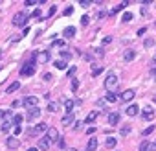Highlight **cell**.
I'll return each mask as SVG.
<instances>
[{"label":"cell","mask_w":156,"mask_h":151,"mask_svg":"<svg viewBox=\"0 0 156 151\" xmlns=\"http://www.w3.org/2000/svg\"><path fill=\"white\" fill-rule=\"evenodd\" d=\"M35 74V59H29L28 63L22 65L20 68V76H24V78H28V76H33Z\"/></svg>","instance_id":"6da1fadb"},{"label":"cell","mask_w":156,"mask_h":151,"mask_svg":"<svg viewBox=\"0 0 156 151\" xmlns=\"http://www.w3.org/2000/svg\"><path fill=\"white\" fill-rule=\"evenodd\" d=\"M116 87H118V78H116V74H108L107 79H105V89H107V92H114Z\"/></svg>","instance_id":"7a4b0ae2"},{"label":"cell","mask_w":156,"mask_h":151,"mask_svg":"<svg viewBox=\"0 0 156 151\" xmlns=\"http://www.w3.org/2000/svg\"><path fill=\"white\" fill-rule=\"evenodd\" d=\"M26 22H28V15L26 13H22V11L15 13V17H13V24H15V26L22 28V26H26Z\"/></svg>","instance_id":"3957f363"},{"label":"cell","mask_w":156,"mask_h":151,"mask_svg":"<svg viewBox=\"0 0 156 151\" xmlns=\"http://www.w3.org/2000/svg\"><path fill=\"white\" fill-rule=\"evenodd\" d=\"M33 59H35V63L44 65L50 61V52H33Z\"/></svg>","instance_id":"277c9868"},{"label":"cell","mask_w":156,"mask_h":151,"mask_svg":"<svg viewBox=\"0 0 156 151\" xmlns=\"http://www.w3.org/2000/svg\"><path fill=\"white\" fill-rule=\"evenodd\" d=\"M44 131H48V125H46V124H39V125H35L33 129H29L28 135H29V137H37V135L44 133Z\"/></svg>","instance_id":"5b68a950"},{"label":"cell","mask_w":156,"mask_h":151,"mask_svg":"<svg viewBox=\"0 0 156 151\" xmlns=\"http://www.w3.org/2000/svg\"><path fill=\"white\" fill-rule=\"evenodd\" d=\"M37 103H39V98H35V96H28V98H24V102H22V105L28 111L33 109V107H37Z\"/></svg>","instance_id":"8992f818"},{"label":"cell","mask_w":156,"mask_h":151,"mask_svg":"<svg viewBox=\"0 0 156 151\" xmlns=\"http://www.w3.org/2000/svg\"><path fill=\"white\" fill-rule=\"evenodd\" d=\"M39 116H41V109L39 107H33V109H29L28 111V114H26V118H28V122H35Z\"/></svg>","instance_id":"52a82bcc"},{"label":"cell","mask_w":156,"mask_h":151,"mask_svg":"<svg viewBox=\"0 0 156 151\" xmlns=\"http://www.w3.org/2000/svg\"><path fill=\"white\" fill-rule=\"evenodd\" d=\"M48 138H50V142H52V140H59V133H57V129L55 127H48Z\"/></svg>","instance_id":"ba28073f"},{"label":"cell","mask_w":156,"mask_h":151,"mask_svg":"<svg viewBox=\"0 0 156 151\" xmlns=\"http://www.w3.org/2000/svg\"><path fill=\"white\" fill-rule=\"evenodd\" d=\"M6 146H7L9 149H17V148H18V140H17V137H9L7 142H6Z\"/></svg>","instance_id":"9c48e42d"},{"label":"cell","mask_w":156,"mask_h":151,"mask_svg":"<svg viewBox=\"0 0 156 151\" xmlns=\"http://www.w3.org/2000/svg\"><path fill=\"white\" fill-rule=\"evenodd\" d=\"M134 96H136V92H134V90H130V89H129V90H125V92L121 94V100H123V102H130V100H132Z\"/></svg>","instance_id":"30bf717a"},{"label":"cell","mask_w":156,"mask_h":151,"mask_svg":"<svg viewBox=\"0 0 156 151\" xmlns=\"http://www.w3.org/2000/svg\"><path fill=\"white\" fill-rule=\"evenodd\" d=\"M81 102H74V100H66V102H64V109H66V113H74V105H79Z\"/></svg>","instance_id":"8fae6325"},{"label":"cell","mask_w":156,"mask_h":151,"mask_svg":"<svg viewBox=\"0 0 156 151\" xmlns=\"http://www.w3.org/2000/svg\"><path fill=\"white\" fill-rule=\"evenodd\" d=\"M97 116H99V111H92V113H90L88 116L84 118V122H87V124H92V122H95V120H97Z\"/></svg>","instance_id":"7c38bea8"},{"label":"cell","mask_w":156,"mask_h":151,"mask_svg":"<svg viewBox=\"0 0 156 151\" xmlns=\"http://www.w3.org/2000/svg\"><path fill=\"white\" fill-rule=\"evenodd\" d=\"M142 116H143L145 120H154V111L151 109V107H147V109L142 113Z\"/></svg>","instance_id":"4fadbf2b"},{"label":"cell","mask_w":156,"mask_h":151,"mask_svg":"<svg viewBox=\"0 0 156 151\" xmlns=\"http://www.w3.org/2000/svg\"><path fill=\"white\" fill-rule=\"evenodd\" d=\"M39 148H41V149H44V151H46V149L50 148V138H48V137H42L41 140H39Z\"/></svg>","instance_id":"5bb4252c"},{"label":"cell","mask_w":156,"mask_h":151,"mask_svg":"<svg viewBox=\"0 0 156 151\" xmlns=\"http://www.w3.org/2000/svg\"><path fill=\"white\" fill-rule=\"evenodd\" d=\"M11 125H13V120H4V122H2V127H0V131H2V133H7V131L11 129Z\"/></svg>","instance_id":"9a60e30c"},{"label":"cell","mask_w":156,"mask_h":151,"mask_svg":"<svg viewBox=\"0 0 156 151\" xmlns=\"http://www.w3.org/2000/svg\"><path fill=\"white\" fill-rule=\"evenodd\" d=\"M118 122H119V114H118V113H110V114H108V124H110V125H116Z\"/></svg>","instance_id":"2e32d148"},{"label":"cell","mask_w":156,"mask_h":151,"mask_svg":"<svg viewBox=\"0 0 156 151\" xmlns=\"http://www.w3.org/2000/svg\"><path fill=\"white\" fill-rule=\"evenodd\" d=\"M134 57H136L134 50H125V54H123V59H125V61H132Z\"/></svg>","instance_id":"e0dca14e"},{"label":"cell","mask_w":156,"mask_h":151,"mask_svg":"<svg viewBox=\"0 0 156 151\" xmlns=\"http://www.w3.org/2000/svg\"><path fill=\"white\" fill-rule=\"evenodd\" d=\"M63 35H64V37H74V35H75V28L74 26H68V28H64V32H63Z\"/></svg>","instance_id":"ac0fdd59"},{"label":"cell","mask_w":156,"mask_h":151,"mask_svg":"<svg viewBox=\"0 0 156 151\" xmlns=\"http://www.w3.org/2000/svg\"><path fill=\"white\" fill-rule=\"evenodd\" d=\"M72 122H74V113H68L66 116H64V118L61 120V124H63V125H70Z\"/></svg>","instance_id":"d6986e66"},{"label":"cell","mask_w":156,"mask_h":151,"mask_svg":"<svg viewBox=\"0 0 156 151\" xmlns=\"http://www.w3.org/2000/svg\"><path fill=\"white\" fill-rule=\"evenodd\" d=\"M138 111H140L138 105H130V107H127V114H129V116H136Z\"/></svg>","instance_id":"ffe728a7"},{"label":"cell","mask_w":156,"mask_h":151,"mask_svg":"<svg viewBox=\"0 0 156 151\" xmlns=\"http://www.w3.org/2000/svg\"><path fill=\"white\" fill-rule=\"evenodd\" d=\"M127 8V2H121V4H118V6H116L112 11H110V15H116V13H119V11H123V9Z\"/></svg>","instance_id":"44dd1931"},{"label":"cell","mask_w":156,"mask_h":151,"mask_svg":"<svg viewBox=\"0 0 156 151\" xmlns=\"http://www.w3.org/2000/svg\"><path fill=\"white\" fill-rule=\"evenodd\" d=\"M105 100H107L108 103H116V102H118V96H116L114 92H107V94H105Z\"/></svg>","instance_id":"7402d4cb"},{"label":"cell","mask_w":156,"mask_h":151,"mask_svg":"<svg viewBox=\"0 0 156 151\" xmlns=\"http://www.w3.org/2000/svg\"><path fill=\"white\" fill-rule=\"evenodd\" d=\"M95 148H97V140H95V138H90L88 144H87V151H94Z\"/></svg>","instance_id":"603a6c76"},{"label":"cell","mask_w":156,"mask_h":151,"mask_svg":"<svg viewBox=\"0 0 156 151\" xmlns=\"http://www.w3.org/2000/svg\"><path fill=\"white\" fill-rule=\"evenodd\" d=\"M18 89H20V83L15 81V83H11V85L7 87V94H11V92H15V90H18Z\"/></svg>","instance_id":"cb8c5ba5"},{"label":"cell","mask_w":156,"mask_h":151,"mask_svg":"<svg viewBox=\"0 0 156 151\" xmlns=\"http://www.w3.org/2000/svg\"><path fill=\"white\" fill-rule=\"evenodd\" d=\"M55 68H57V70H64V68H66V61H63V59L59 61V59H57V61H55Z\"/></svg>","instance_id":"d4e9b609"},{"label":"cell","mask_w":156,"mask_h":151,"mask_svg":"<svg viewBox=\"0 0 156 151\" xmlns=\"http://www.w3.org/2000/svg\"><path fill=\"white\" fill-rule=\"evenodd\" d=\"M129 133H130V125H123V127L119 129V135H121V137H127Z\"/></svg>","instance_id":"484cf974"},{"label":"cell","mask_w":156,"mask_h":151,"mask_svg":"<svg viewBox=\"0 0 156 151\" xmlns=\"http://www.w3.org/2000/svg\"><path fill=\"white\" fill-rule=\"evenodd\" d=\"M116 144H118V140H116V138H108L107 142H105V146H107V148H110V149L116 148Z\"/></svg>","instance_id":"4316f807"},{"label":"cell","mask_w":156,"mask_h":151,"mask_svg":"<svg viewBox=\"0 0 156 151\" xmlns=\"http://www.w3.org/2000/svg\"><path fill=\"white\" fill-rule=\"evenodd\" d=\"M132 19H134V15L127 11V13H123V19H121V21H123V22H130Z\"/></svg>","instance_id":"83f0119b"},{"label":"cell","mask_w":156,"mask_h":151,"mask_svg":"<svg viewBox=\"0 0 156 151\" xmlns=\"http://www.w3.org/2000/svg\"><path fill=\"white\" fill-rule=\"evenodd\" d=\"M35 4H44V0H39V2H37V0H26V2H24V6H35Z\"/></svg>","instance_id":"f1b7e54d"},{"label":"cell","mask_w":156,"mask_h":151,"mask_svg":"<svg viewBox=\"0 0 156 151\" xmlns=\"http://www.w3.org/2000/svg\"><path fill=\"white\" fill-rule=\"evenodd\" d=\"M149 140H143V142L142 144H140V151H149Z\"/></svg>","instance_id":"f546056e"},{"label":"cell","mask_w":156,"mask_h":151,"mask_svg":"<svg viewBox=\"0 0 156 151\" xmlns=\"http://www.w3.org/2000/svg\"><path fill=\"white\" fill-rule=\"evenodd\" d=\"M13 124L17 125V127L22 124V116H20V114H15V116H13Z\"/></svg>","instance_id":"4dcf8cb0"},{"label":"cell","mask_w":156,"mask_h":151,"mask_svg":"<svg viewBox=\"0 0 156 151\" xmlns=\"http://www.w3.org/2000/svg\"><path fill=\"white\" fill-rule=\"evenodd\" d=\"M101 70H103V67H97V65H94V68H92V76H99V74H101Z\"/></svg>","instance_id":"1f68e13d"},{"label":"cell","mask_w":156,"mask_h":151,"mask_svg":"<svg viewBox=\"0 0 156 151\" xmlns=\"http://www.w3.org/2000/svg\"><path fill=\"white\" fill-rule=\"evenodd\" d=\"M153 131H154V125H149L147 129H143V131H142V135H143V137H147V135H151Z\"/></svg>","instance_id":"d6a6232c"},{"label":"cell","mask_w":156,"mask_h":151,"mask_svg":"<svg viewBox=\"0 0 156 151\" xmlns=\"http://www.w3.org/2000/svg\"><path fill=\"white\" fill-rule=\"evenodd\" d=\"M57 107H59V105L55 103V102H52V103L48 105V111H50V113H55V111H57Z\"/></svg>","instance_id":"836d02e7"},{"label":"cell","mask_w":156,"mask_h":151,"mask_svg":"<svg viewBox=\"0 0 156 151\" xmlns=\"http://www.w3.org/2000/svg\"><path fill=\"white\" fill-rule=\"evenodd\" d=\"M153 44H154V41H153V39H145V41H143V46H145V48H151Z\"/></svg>","instance_id":"e575fe53"},{"label":"cell","mask_w":156,"mask_h":151,"mask_svg":"<svg viewBox=\"0 0 156 151\" xmlns=\"http://www.w3.org/2000/svg\"><path fill=\"white\" fill-rule=\"evenodd\" d=\"M61 57H63V61H68V59L72 57V54L70 52H61Z\"/></svg>","instance_id":"d590c367"},{"label":"cell","mask_w":156,"mask_h":151,"mask_svg":"<svg viewBox=\"0 0 156 151\" xmlns=\"http://www.w3.org/2000/svg\"><path fill=\"white\" fill-rule=\"evenodd\" d=\"M57 146H59V148H66V142H64V138H61V137H59V140H57Z\"/></svg>","instance_id":"8d00e7d4"},{"label":"cell","mask_w":156,"mask_h":151,"mask_svg":"<svg viewBox=\"0 0 156 151\" xmlns=\"http://www.w3.org/2000/svg\"><path fill=\"white\" fill-rule=\"evenodd\" d=\"M72 13H74V8H72V6L64 9V15H66V17H70V15H72Z\"/></svg>","instance_id":"74e56055"},{"label":"cell","mask_w":156,"mask_h":151,"mask_svg":"<svg viewBox=\"0 0 156 151\" xmlns=\"http://www.w3.org/2000/svg\"><path fill=\"white\" fill-rule=\"evenodd\" d=\"M55 11H57V8H55V6H52V8L48 9V17H52V15H55Z\"/></svg>","instance_id":"f35d334b"},{"label":"cell","mask_w":156,"mask_h":151,"mask_svg":"<svg viewBox=\"0 0 156 151\" xmlns=\"http://www.w3.org/2000/svg\"><path fill=\"white\" fill-rule=\"evenodd\" d=\"M77 87H79V81L74 78V81H72V90H77Z\"/></svg>","instance_id":"ab89813d"},{"label":"cell","mask_w":156,"mask_h":151,"mask_svg":"<svg viewBox=\"0 0 156 151\" xmlns=\"http://www.w3.org/2000/svg\"><path fill=\"white\" fill-rule=\"evenodd\" d=\"M81 125H83V122H75V124H74V129L79 131V129H81Z\"/></svg>","instance_id":"60d3db41"},{"label":"cell","mask_w":156,"mask_h":151,"mask_svg":"<svg viewBox=\"0 0 156 151\" xmlns=\"http://www.w3.org/2000/svg\"><path fill=\"white\" fill-rule=\"evenodd\" d=\"M81 6L83 8H88L90 6V0H81Z\"/></svg>","instance_id":"b9f144b4"},{"label":"cell","mask_w":156,"mask_h":151,"mask_svg":"<svg viewBox=\"0 0 156 151\" xmlns=\"http://www.w3.org/2000/svg\"><path fill=\"white\" fill-rule=\"evenodd\" d=\"M149 151H156V140H154V142L149 146Z\"/></svg>","instance_id":"7bdbcfd3"},{"label":"cell","mask_w":156,"mask_h":151,"mask_svg":"<svg viewBox=\"0 0 156 151\" xmlns=\"http://www.w3.org/2000/svg\"><path fill=\"white\" fill-rule=\"evenodd\" d=\"M52 78H53L52 74H44V76H42V79H46V81H50V79H52Z\"/></svg>","instance_id":"ee69618b"},{"label":"cell","mask_w":156,"mask_h":151,"mask_svg":"<svg viewBox=\"0 0 156 151\" xmlns=\"http://www.w3.org/2000/svg\"><path fill=\"white\" fill-rule=\"evenodd\" d=\"M108 43H112V37H105L103 39V44H108Z\"/></svg>","instance_id":"f6af8a7d"},{"label":"cell","mask_w":156,"mask_h":151,"mask_svg":"<svg viewBox=\"0 0 156 151\" xmlns=\"http://www.w3.org/2000/svg\"><path fill=\"white\" fill-rule=\"evenodd\" d=\"M53 46H64L63 41H53Z\"/></svg>","instance_id":"bcb514c9"},{"label":"cell","mask_w":156,"mask_h":151,"mask_svg":"<svg viewBox=\"0 0 156 151\" xmlns=\"http://www.w3.org/2000/svg\"><path fill=\"white\" fill-rule=\"evenodd\" d=\"M81 24H83V26H87V24H88V17H83L81 19Z\"/></svg>","instance_id":"7dc6e473"},{"label":"cell","mask_w":156,"mask_h":151,"mask_svg":"<svg viewBox=\"0 0 156 151\" xmlns=\"http://www.w3.org/2000/svg\"><path fill=\"white\" fill-rule=\"evenodd\" d=\"M75 70H77V68H75V67H72V68L68 70V76H74V74H75Z\"/></svg>","instance_id":"c3c4849f"},{"label":"cell","mask_w":156,"mask_h":151,"mask_svg":"<svg viewBox=\"0 0 156 151\" xmlns=\"http://www.w3.org/2000/svg\"><path fill=\"white\" fill-rule=\"evenodd\" d=\"M18 105H20V102H17V100H15V102L11 103V107H13V109H17V107H18Z\"/></svg>","instance_id":"681fc988"},{"label":"cell","mask_w":156,"mask_h":151,"mask_svg":"<svg viewBox=\"0 0 156 151\" xmlns=\"http://www.w3.org/2000/svg\"><path fill=\"white\" fill-rule=\"evenodd\" d=\"M87 133H88V135H94V133H95V127H88Z\"/></svg>","instance_id":"f907efd6"},{"label":"cell","mask_w":156,"mask_h":151,"mask_svg":"<svg viewBox=\"0 0 156 151\" xmlns=\"http://www.w3.org/2000/svg\"><path fill=\"white\" fill-rule=\"evenodd\" d=\"M39 15H41V9H35V11H33V15H31V17H39Z\"/></svg>","instance_id":"816d5d0a"},{"label":"cell","mask_w":156,"mask_h":151,"mask_svg":"<svg viewBox=\"0 0 156 151\" xmlns=\"http://www.w3.org/2000/svg\"><path fill=\"white\" fill-rule=\"evenodd\" d=\"M97 17H99V19H105V17H107V13H105V11H99Z\"/></svg>","instance_id":"f5cc1de1"},{"label":"cell","mask_w":156,"mask_h":151,"mask_svg":"<svg viewBox=\"0 0 156 151\" xmlns=\"http://www.w3.org/2000/svg\"><path fill=\"white\" fill-rule=\"evenodd\" d=\"M0 118H6V111H2V109H0Z\"/></svg>","instance_id":"db71d44e"},{"label":"cell","mask_w":156,"mask_h":151,"mask_svg":"<svg viewBox=\"0 0 156 151\" xmlns=\"http://www.w3.org/2000/svg\"><path fill=\"white\" fill-rule=\"evenodd\" d=\"M28 151H37V148H29V149H28Z\"/></svg>","instance_id":"11a10c76"},{"label":"cell","mask_w":156,"mask_h":151,"mask_svg":"<svg viewBox=\"0 0 156 151\" xmlns=\"http://www.w3.org/2000/svg\"><path fill=\"white\" fill-rule=\"evenodd\" d=\"M68 151H77V149H68Z\"/></svg>","instance_id":"9f6ffc18"},{"label":"cell","mask_w":156,"mask_h":151,"mask_svg":"<svg viewBox=\"0 0 156 151\" xmlns=\"http://www.w3.org/2000/svg\"><path fill=\"white\" fill-rule=\"evenodd\" d=\"M0 59H2V52H0Z\"/></svg>","instance_id":"6f0895ef"},{"label":"cell","mask_w":156,"mask_h":151,"mask_svg":"<svg viewBox=\"0 0 156 151\" xmlns=\"http://www.w3.org/2000/svg\"><path fill=\"white\" fill-rule=\"evenodd\" d=\"M154 103H156V98H154Z\"/></svg>","instance_id":"680465c9"}]
</instances>
